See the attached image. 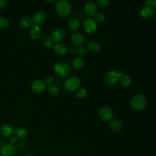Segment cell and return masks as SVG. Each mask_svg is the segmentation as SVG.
<instances>
[{
	"mask_svg": "<svg viewBox=\"0 0 156 156\" xmlns=\"http://www.w3.org/2000/svg\"><path fill=\"white\" fill-rule=\"evenodd\" d=\"M55 9L58 16L62 18H65L70 15L72 6L66 0H58L55 3Z\"/></svg>",
	"mask_w": 156,
	"mask_h": 156,
	"instance_id": "1",
	"label": "cell"
},
{
	"mask_svg": "<svg viewBox=\"0 0 156 156\" xmlns=\"http://www.w3.org/2000/svg\"><path fill=\"white\" fill-rule=\"evenodd\" d=\"M124 74L122 72H118L116 70H111L108 71L104 77V80L107 85L113 86L119 81L120 77Z\"/></svg>",
	"mask_w": 156,
	"mask_h": 156,
	"instance_id": "2",
	"label": "cell"
},
{
	"mask_svg": "<svg viewBox=\"0 0 156 156\" xmlns=\"http://www.w3.org/2000/svg\"><path fill=\"white\" fill-rule=\"evenodd\" d=\"M130 105L133 109L140 111L144 108L146 105V100L143 95L136 94L131 99Z\"/></svg>",
	"mask_w": 156,
	"mask_h": 156,
	"instance_id": "3",
	"label": "cell"
},
{
	"mask_svg": "<svg viewBox=\"0 0 156 156\" xmlns=\"http://www.w3.org/2000/svg\"><path fill=\"white\" fill-rule=\"evenodd\" d=\"M54 70L57 76L60 77H67L70 73V68L66 63L59 62L54 67Z\"/></svg>",
	"mask_w": 156,
	"mask_h": 156,
	"instance_id": "4",
	"label": "cell"
},
{
	"mask_svg": "<svg viewBox=\"0 0 156 156\" xmlns=\"http://www.w3.org/2000/svg\"><path fill=\"white\" fill-rule=\"evenodd\" d=\"M80 85V80L79 77L73 76L68 78L64 83V88L66 91L73 92L77 90Z\"/></svg>",
	"mask_w": 156,
	"mask_h": 156,
	"instance_id": "5",
	"label": "cell"
},
{
	"mask_svg": "<svg viewBox=\"0 0 156 156\" xmlns=\"http://www.w3.org/2000/svg\"><path fill=\"white\" fill-rule=\"evenodd\" d=\"M99 118L104 121H108L113 117V110L112 108L108 105L101 107L98 112Z\"/></svg>",
	"mask_w": 156,
	"mask_h": 156,
	"instance_id": "6",
	"label": "cell"
},
{
	"mask_svg": "<svg viewBox=\"0 0 156 156\" xmlns=\"http://www.w3.org/2000/svg\"><path fill=\"white\" fill-rule=\"evenodd\" d=\"M83 30L87 34L94 33L97 29V23L93 18H87L85 19L82 24Z\"/></svg>",
	"mask_w": 156,
	"mask_h": 156,
	"instance_id": "7",
	"label": "cell"
},
{
	"mask_svg": "<svg viewBox=\"0 0 156 156\" xmlns=\"http://www.w3.org/2000/svg\"><path fill=\"white\" fill-rule=\"evenodd\" d=\"M83 10L87 15L92 18H94L98 13V7L93 1H88L86 2L84 5Z\"/></svg>",
	"mask_w": 156,
	"mask_h": 156,
	"instance_id": "8",
	"label": "cell"
},
{
	"mask_svg": "<svg viewBox=\"0 0 156 156\" xmlns=\"http://www.w3.org/2000/svg\"><path fill=\"white\" fill-rule=\"evenodd\" d=\"M70 39L71 43L75 46L77 47L83 46L85 42V37L83 34L79 32H73L70 36Z\"/></svg>",
	"mask_w": 156,
	"mask_h": 156,
	"instance_id": "9",
	"label": "cell"
},
{
	"mask_svg": "<svg viewBox=\"0 0 156 156\" xmlns=\"http://www.w3.org/2000/svg\"><path fill=\"white\" fill-rule=\"evenodd\" d=\"M47 85L44 80L41 79H37L33 81L31 84L32 90L37 94L42 93L46 90Z\"/></svg>",
	"mask_w": 156,
	"mask_h": 156,
	"instance_id": "10",
	"label": "cell"
},
{
	"mask_svg": "<svg viewBox=\"0 0 156 156\" xmlns=\"http://www.w3.org/2000/svg\"><path fill=\"white\" fill-rule=\"evenodd\" d=\"M16 147L12 143H6L0 147V154L2 156H13L16 153Z\"/></svg>",
	"mask_w": 156,
	"mask_h": 156,
	"instance_id": "11",
	"label": "cell"
},
{
	"mask_svg": "<svg viewBox=\"0 0 156 156\" xmlns=\"http://www.w3.org/2000/svg\"><path fill=\"white\" fill-rule=\"evenodd\" d=\"M31 19L34 24L39 26L45 22L46 20V14L44 11L39 10L34 13Z\"/></svg>",
	"mask_w": 156,
	"mask_h": 156,
	"instance_id": "12",
	"label": "cell"
},
{
	"mask_svg": "<svg viewBox=\"0 0 156 156\" xmlns=\"http://www.w3.org/2000/svg\"><path fill=\"white\" fill-rule=\"evenodd\" d=\"M15 128L9 124H4L0 127V133L5 138H10L15 133Z\"/></svg>",
	"mask_w": 156,
	"mask_h": 156,
	"instance_id": "13",
	"label": "cell"
},
{
	"mask_svg": "<svg viewBox=\"0 0 156 156\" xmlns=\"http://www.w3.org/2000/svg\"><path fill=\"white\" fill-rule=\"evenodd\" d=\"M65 36V32L62 28H57L54 30L51 35V37L54 43H60L62 41Z\"/></svg>",
	"mask_w": 156,
	"mask_h": 156,
	"instance_id": "14",
	"label": "cell"
},
{
	"mask_svg": "<svg viewBox=\"0 0 156 156\" xmlns=\"http://www.w3.org/2000/svg\"><path fill=\"white\" fill-rule=\"evenodd\" d=\"M155 10L153 8L145 7L139 11V16L143 19H149L154 15Z\"/></svg>",
	"mask_w": 156,
	"mask_h": 156,
	"instance_id": "15",
	"label": "cell"
},
{
	"mask_svg": "<svg viewBox=\"0 0 156 156\" xmlns=\"http://www.w3.org/2000/svg\"><path fill=\"white\" fill-rule=\"evenodd\" d=\"M29 35L32 40H38L41 35V29L39 26L33 24L30 27Z\"/></svg>",
	"mask_w": 156,
	"mask_h": 156,
	"instance_id": "16",
	"label": "cell"
},
{
	"mask_svg": "<svg viewBox=\"0 0 156 156\" xmlns=\"http://www.w3.org/2000/svg\"><path fill=\"white\" fill-rule=\"evenodd\" d=\"M53 49L54 52L59 56H63L67 53V48L66 46L61 43H57L54 44Z\"/></svg>",
	"mask_w": 156,
	"mask_h": 156,
	"instance_id": "17",
	"label": "cell"
},
{
	"mask_svg": "<svg viewBox=\"0 0 156 156\" xmlns=\"http://www.w3.org/2000/svg\"><path fill=\"white\" fill-rule=\"evenodd\" d=\"M87 48L88 51L93 53H96L101 51V44L98 41H91L87 44Z\"/></svg>",
	"mask_w": 156,
	"mask_h": 156,
	"instance_id": "18",
	"label": "cell"
},
{
	"mask_svg": "<svg viewBox=\"0 0 156 156\" xmlns=\"http://www.w3.org/2000/svg\"><path fill=\"white\" fill-rule=\"evenodd\" d=\"M14 134L18 139L24 140L27 136L28 131L26 128L23 127H18L16 129H15Z\"/></svg>",
	"mask_w": 156,
	"mask_h": 156,
	"instance_id": "19",
	"label": "cell"
},
{
	"mask_svg": "<svg viewBox=\"0 0 156 156\" xmlns=\"http://www.w3.org/2000/svg\"><path fill=\"white\" fill-rule=\"evenodd\" d=\"M19 24L23 29H28L34 23L31 18H29V16H24L20 20Z\"/></svg>",
	"mask_w": 156,
	"mask_h": 156,
	"instance_id": "20",
	"label": "cell"
},
{
	"mask_svg": "<svg viewBox=\"0 0 156 156\" xmlns=\"http://www.w3.org/2000/svg\"><path fill=\"white\" fill-rule=\"evenodd\" d=\"M110 127L113 132H119L122 128V124L119 120L117 119H113L110 123Z\"/></svg>",
	"mask_w": 156,
	"mask_h": 156,
	"instance_id": "21",
	"label": "cell"
},
{
	"mask_svg": "<svg viewBox=\"0 0 156 156\" xmlns=\"http://www.w3.org/2000/svg\"><path fill=\"white\" fill-rule=\"evenodd\" d=\"M120 85L124 88H127L132 84V79L127 74H124L119 80Z\"/></svg>",
	"mask_w": 156,
	"mask_h": 156,
	"instance_id": "22",
	"label": "cell"
},
{
	"mask_svg": "<svg viewBox=\"0 0 156 156\" xmlns=\"http://www.w3.org/2000/svg\"><path fill=\"white\" fill-rule=\"evenodd\" d=\"M73 66L76 69H81L85 66V61L82 57H76L73 61Z\"/></svg>",
	"mask_w": 156,
	"mask_h": 156,
	"instance_id": "23",
	"label": "cell"
},
{
	"mask_svg": "<svg viewBox=\"0 0 156 156\" xmlns=\"http://www.w3.org/2000/svg\"><path fill=\"white\" fill-rule=\"evenodd\" d=\"M80 23L79 20L76 18L71 19L68 23V28L71 31H76L79 29Z\"/></svg>",
	"mask_w": 156,
	"mask_h": 156,
	"instance_id": "24",
	"label": "cell"
},
{
	"mask_svg": "<svg viewBox=\"0 0 156 156\" xmlns=\"http://www.w3.org/2000/svg\"><path fill=\"white\" fill-rule=\"evenodd\" d=\"M48 93L52 96H57L60 93L58 87L54 84L49 85L48 88Z\"/></svg>",
	"mask_w": 156,
	"mask_h": 156,
	"instance_id": "25",
	"label": "cell"
},
{
	"mask_svg": "<svg viewBox=\"0 0 156 156\" xmlns=\"http://www.w3.org/2000/svg\"><path fill=\"white\" fill-rule=\"evenodd\" d=\"M43 45L47 48H52L54 46V42L52 40L51 36L46 35L43 38Z\"/></svg>",
	"mask_w": 156,
	"mask_h": 156,
	"instance_id": "26",
	"label": "cell"
},
{
	"mask_svg": "<svg viewBox=\"0 0 156 156\" xmlns=\"http://www.w3.org/2000/svg\"><path fill=\"white\" fill-rule=\"evenodd\" d=\"M88 52V49L85 46H80V47H78V48L76 49V55L79 57H84Z\"/></svg>",
	"mask_w": 156,
	"mask_h": 156,
	"instance_id": "27",
	"label": "cell"
},
{
	"mask_svg": "<svg viewBox=\"0 0 156 156\" xmlns=\"http://www.w3.org/2000/svg\"><path fill=\"white\" fill-rule=\"evenodd\" d=\"M9 25V21L4 16H0V29H5Z\"/></svg>",
	"mask_w": 156,
	"mask_h": 156,
	"instance_id": "28",
	"label": "cell"
},
{
	"mask_svg": "<svg viewBox=\"0 0 156 156\" xmlns=\"http://www.w3.org/2000/svg\"><path fill=\"white\" fill-rule=\"evenodd\" d=\"M106 20V16L103 13H98L96 16L94 17V20L96 23H102L104 22Z\"/></svg>",
	"mask_w": 156,
	"mask_h": 156,
	"instance_id": "29",
	"label": "cell"
},
{
	"mask_svg": "<svg viewBox=\"0 0 156 156\" xmlns=\"http://www.w3.org/2000/svg\"><path fill=\"white\" fill-rule=\"evenodd\" d=\"M110 0H96L97 5L99 7L104 9L106 8L110 4Z\"/></svg>",
	"mask_w": 156,
	"mask_h": 156,
	"instance_id": "30",
	"label": "cell"
},
{
	"mask_svg": "<svg viewBox=\"0 0 156 156\" xmlns=\"http://www.w3.org/2000/svg\"><path fill=\"white\" fill-rule=\"evenodd\" d=\"M87 95V91L84 88H80L76 93V96L78 98H83Z\"/></svg>",
	"mask_w": 156,
	"mask_h": 156,
	"instance_id": "31",
	"label": "cell"
},
{
	"mask_svg": "<svg viewBox=\"0 0 156 156\" xmlns=\"http://www.w3.org/2000/svg\"><path fill=\"white\" fill-rule=\"evenodd\" d=\"M145 7L155 8L156 9V0H146L144 2Z\"/></svg>",
	"mask_w": 156,
	"mask_h": 156,
	"instance_id": "32",
	"label": "cell"
},
{
	"mask_svg": "<svg viewBox=\"0 0 156 156\" xmlns=\"http://www.w3.org/2000/svg\"><path fill=\"white\" fill-rule=\"evenodd\" d=\"M54 80H55L54 76H52V75H49L46 78L44 82L46 83V85H49L51 84H52V83L54 82Z\"/></svg>",
	"mask_w": 156,
	"mask_h": 156,
	"instance_id": "33",
	"label": "cell"
},
{
	"mask_svg": "<svg viewBox=\"0 0 156 156\" xmlns=\"http://www.w3.org/2000/svg\"><path fill=\"white\" fill-rule=\"evenodd\" d=\"M7 7L6 0H0V10H3Z\"/></svg>",
	"mask_w": 156,
	"mask_h": 156,
	"instance_id": "34",
	"label": "cell"
},
{
	"mask_svg": "<svg viewBox=\"0 0 156 156\" xmlns=\"http://www.w3.org/2000/svg\"><path fill=\"white\" fill-rule=\"evenodd\" d=\"M17 139H18V138H17L16 136H11V137L10 138V143H12V144H13V143H16V142L17 141Z\"/></svg>",
	"mask_w": 156,
	"mask_h": 156,
	"instance_id": "35",
	"label": "cell"
},
{
	"mask_svg": "<svg viewBox=\"0 0 156 156\" xmlns=\"http://www.w3.org/2000/svg\"><path fill=\"white\" fill-rule=\"evenodd\" d=\"M46 2L49 3V4H53L55 0H44Z\"/></svg>",
	"mask_w": 156,
	"mask_h": 156,
	"instance_id": "36",
	"label": "cell"
},
{
	"mask_svg": "<svg viewBox=\"0 0 156 156\" xmlns=\"http://www.w3.org/2000/svg\"><path fill=\"white\" fill-rule=\"evenodd\" d=\"M24 156H34L32 154H30V153H27L26 154H25Z\"/></svg>",
	"mask_w": 156,
	"mask_h": 156,
	"instance_id": "37",
	"label": "cell"
},
{
	"mask_svg": "<svg viewBox=\"0 0 156 156\" xmlns=\"http://www.w3.org/2000/svg\"><path fill=\"white\" fill-rule=\"evenodd\" d=\"M154 15L155 16V17H156V10H155V12H154Z\"/></svg>",
	"mask_w": 156,
	"mask_h": 156,
	"instance_id": "38",
	"label": "cell"
}]
</instances>
